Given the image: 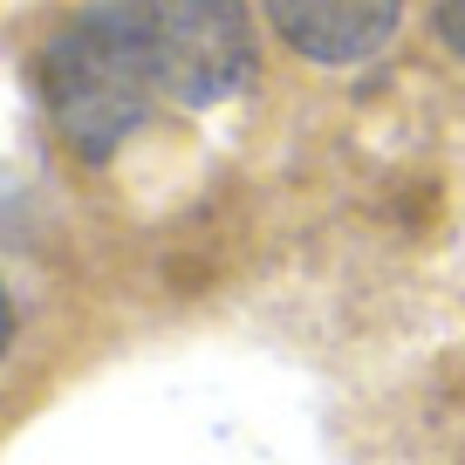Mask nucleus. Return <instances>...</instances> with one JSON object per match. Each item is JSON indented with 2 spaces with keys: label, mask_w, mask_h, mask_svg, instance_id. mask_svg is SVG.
Returning a JSON list of instances; mask_svg holds the SVG:
<instances>
[{
  "label": "nucleus",
  "mask_w": 465,
  "mask_h": 465,
  "mask_svg": "<svg viewBox=\"0 0 465 465\" xmlns=\"http://www.w3.org/2000/svg\"><path fill=\"white\" fill-rule=\"evenodd\" d=\"M261 15L302 62L322 69H356V62L383 55L404 21V0H261Z\"/></svg>",
  "instance_id": "3"
},
{
  "label": "nucleus",
  "mask_w": 465,
  "mask_h": 465,
  "mask_svg": "<svg viewBox=\"0 0 465 465\" xmlns=\"http://www.w3.org/2000/svg\"><path fill=\"white\" fill-rule=\"evenodd\" d=\"M151 48H158V83L172 103H226L253 83V7L247 0H144Z\"/></svg>",
  "instance_id": "2"
},
{
  "label": "nucleus",
  "mask_w": 465,
  "mask_h": 465,
  "mask_svg": "<svg viewBox=\"0 0 465 465\" xmlns=\"http://www.w3.org/2000/svg\"><path fill=\"white\" fill-rule=\"evenodd\" d=\"M431 28H438V42L465 62V0H431Z\"/></svg>",
  "instance_id": "4"
},
{
  "label": "nucleus",
  "mask_w": 465,
  "mask_h": 465,
  "mask_svg": "<svg viewBox=\"0 0 465 465\" xmlns=\"http://www.w3.org/2000/svg\"><path fill=\"white\" fill-rule=\"evenodd\" d=\"M42 103L75 158L103 164L144 131L151 103L164 96L158 48H151L144 0H96L42 42Z\"/></svg>",
  "instance_id": "1"
},
{
  "label": "nucleus",
  "mask_w": 465,
  "mask_h": 465,
  "mask_svg": "<svg viewBox=\"0 0 465 465\" xmlns=\"http://www.w3.org/2000/svg\"><path fill=\"white\" fill-rule=\"evenodd\" d=\"M7 342H15V302H7V281H0V356H7Z\"/></svg>",
  "instance_id": "5"
}]
</instances>
